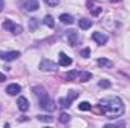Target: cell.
I'll list each match as a JSON object with an SVG mask.
<instances>
[{
  "label": "cell",
  "instance_id": "6da1fadb",
  "mask_svg": "<svg viewBox=\"0 0 130 128\" xmlns=\"http://www.w3.org/2000/svg\"><path fill=\"white\" fill-rule=\"evenodd\" d=\"M100 110L110 119L120 118L124 115V104L118 96H104L98 102Z\"/></svg>",
  "mask_w": 130,
  "mask_h": 128
},
{
  "label": "cell",
  "instance_id": "7a4b0ae2",
  "mask_svg": "<svg viewBox=\"0 0 130 128\" xmlns=\"http://www.w3.org/2000/svg\"><path fill=\"white\" fill-rule=\"evenodd\" d=\"M33 94L36 95V98H38V104H39V107H41L42 110H45V112H53V110H55L56 105H55L53 99L48 96V94L45 92L44 88L35 86V88H33Z\"/></svg>",
  "mask_w": 130,
  "mask_h": 128
},
{
  "label": "cell",
  "instance_id": "3957f363",
  "mask_svg": "<svg viewBox=\"0 0 130 128\" xmlns=\"http://www.w3.org/2000/svg\"><path fill=\"white\" fill-rule=\"evenodd\" d=\"M2 27H3L5 30H8V32L14 33V35H20V33L23 32V27H21L20 24H15L12 20H5L3 24H2Z\"/></svg>",
  "mask_w": 130,
  "mask_h": 128
},
{
  "label": "cell",
  "instance_id": "277c9868",
  "mask_svg": "<svg viewBox=\"0 0 130 128\" xmlns=\"http://www.w3.org/2000/svg\"><path fill=\"white\" fill-rule=\"evenodd\" d=\"M77 96H79V92H76V91H70V95L67 96V98H61V99H59V105H61L62 109L70 107L71 102H73Z\"/></svg>",
  "mask_w": 130,
  "mask_h": 128
},
{
  "label": "cell",
  "instance_id": "5b68a950",
  "mask_svg": "<svg viewBox=\"0 0 130 128\" xmlns=\"http://www.w3.org/2000/svg\"><path fill=\"white\" fill-rule=\"evenodd\" d=\"M39 69L41 71H45V72H52V71L56 69V63L53 60H50V59H42L39 62Z\"/></svg>",
  "mask_w": 130,
  "mask_h": 128
},
{
  "label": "cell",
  "instance_id": "8992f818",
  "mask_svg": "<svg viewBox=\"0 0 130 128\" xmlns=\"http://www.w3.org/2000/svg\"><path fill=\"white\" fill-rule=\"evenodd\" d=\"M20 57V51H0V59L5 62H12Z\"/></svg>",
  "mask_w": 130,
  "mask_h": 128
},
{
  "label": "cell",
  "instance_id": "52a82bcc",
  "mask_svg": "<svg viewBox=\"0 0 130 128\" xmlns=\"http://www.w3.org/2000/svg\"><path fill=\"white\" fill-rule=\"evenodd\" d=\"M23 8H24V11H27V12H35V11L39 8V3H38V0H26L24 5H23Z\"/></svg>",
  "mask_w": 130,
  "mask_h": 128
},
{
  "label": "cell",
  "instance_id": "ba28073f",
  "mask_svg": "<svg viewBox=\"0 0 130 128\" xmlns=\"http://www.w3.org/2000/svg\"><path fill=\"white\" fill-rule=\"evenodd\" d=\"M92 39L97 42V44H100V45H103V44H106L107 42V35H104V33H101V32H94L92 33Z\"/></svg>",
  "mask_w": 130,
  "mask_h": 128
},
{
  "label": "cell",
  "instance_id": "9c48e42d",
  "mask_svg": "<svg viewBox=\"0 0 130 128\" xmlns=\"http://www.w3.org/2000/svg\"><path fill=\"white\" fill-rule=\"evenodd\" d=\"M67 41H68L70 45H76L79 42V35H77V32L76 30H68L67 32Z\"/></svg>",
  "mask_w": 130,
  "mask_h": 128
},
{
  "label": "cell",
  "instance_id": "30bf717a",
  "mask_svg": "<svg viewBox=\"0 0 130 128\" xmlns=\"http://www.w3.org/2000/svg\"><path fill=\"white\" fill-rule=\"evenodd\" d=\"M6 92H8V95H11V96L18 95V94L21 92V86L17 84V83H11V84L6 88Z\"/></svg>",
  "mask_w": 130,
  "mask_h": 128
},
{
  "label": "cell",
  "instance_id": "8fae6325",
  "mask_svg": "<svg viewBox=\"0 0 130 128\" xmlns=\"http://www.w3.org/2000/svg\"><path fill=\"white\" fill-rule=\"evenodd\" d=\"M17 105H18V109H20L21 112H27V110H29V101H27L24 96H20V98H18Z\"/></svg>",
  "mask_w": 130,
  "mask_h": 128
},
{
  "label": "cell",
  "instance_id": "7c38bea8",
  "mask_svg": "<svg viewBox=\"0 0 130 128\" xmlns=\"http://www.w3.org/2000/svg\"><path fill=\"white\" fill-rule=\"evenodd\" d=\"M71 62H73L71 57L67 56L65 53H61V54H59V65H61V66H70Z\"/></svg>",
  "mask_w": 130,
  "mask_h": 128
},
{
  "label": "cell",
  "instance_id": "4fadbf2b",
  "mask_svg": "<svg viewBox=\"0 0 130 128\" xmlns=\"http://www.w3.org/2000/svg\"><path fill=\"white\" fill-rule=\"evenodd\" d=\"M97 63L100 68H106V69H109V68H112L113 66V62L112 60H109V59H104V57H100L97 60Z\"/></svg>",
  "mask_w": 130,
  "mask_h": 128
},
{
  "label": "cell",
  "instance_id": "5bb4252c",
  "mask_svg": "<svg viewBox=\"0 0 130 128\" xmlns=\"http://www.w3.org/2000/svg\"><path fill=\"white\" fill-rule=\"evenodd\" d=\"M91 26H92V21H91V20H88V18H82V20H79V27H80L82 30H88Z\"/></svg>",
  "mask_w": 130,
  "mask_h": 128
},
{
  "label": "cell",
  "instance_id": "9a60e30c",
  "mask_svg": "<svg viewBox=\"0 0 130 128\" xmlns=\"http://www.w3.org/2000/svg\"><path fill=\"white\" fill-rule=\"evenodd\" d=\"M77 77H79V81L85 83V81H88V80L92 77V74H91V72H88V71H80V72L77 74Z\"/></svg>",
  "mask_w": 130,
  "mask_h": 128
},
{
  "label": "cell",
  "instance_id": "2e32d148",
  "mask_svg": "<svg viewBox=\"0 0 130 128\" xmlns=\"http://www.w3.org/2000/svg\"><path fill=\"white\" fill-rule=\"evenodd\" d=\"M59 20H61L62 24H73V23H74V18H73L70 14H62V15L59 17Z\"/></svg>",
  "mask_w": 130,
  "mask_h": 128
},
{
  "label": "cell",
  "instance_id": "e0dca14e",
  "mask_svg": "<svg viewBox=\"0 0 130 128\" xmlns=\"http://www.w3.org/2000/svg\"><path fill=\"white\" fill-rule=\"evenodd\" d=\"M77 74H79V71H76V69L68 71V72L65 74V80H67V81H73V80L77 78Z\"/></svg>",
  "mask_w": 130,
  "mask_h": 128
},
{
  "label": "cell",
  "instance_id": "ac0fdd59",
  "mask_svg": "<svg viewBox=\"0 0 130 128\" xmlns=\"http://www.w3.org/2000/svg\"><path fill=\"white\" fill-rule=\"evenodd\" d=\"M42 21H44V24H45L47 27H50V29H53V27H55V20H53V17H52V15H45Z\"/></svg>",
  "mask_w": 130,
  "mask_h": 128
},
{
  "label": "cell",
  "instance_id": "d6986e66",
  "mask_svg": "<svg viewBox=\"0 0 130 128\" xmlns=\"http://www.w3.org/2000/svg\"><path fill=\"white\" fill-rule=\"evenodd\" d=\"M79 109H80V110H83V112H86V110H91V104H89L88 101H82V102L79 104Z\"/></svg>",
  "mask_w": 130,
  "mask_h": 128
},
{
  "label": "cell",
  "instance_id": "ffe728a7",
  "mask_svg": "<svg viewBox=\"0 0 130 128\" xmlns=\"http://www.w3.org/2000/svg\"><path fill=\"white\" fill-rule=\"evenodd\" d=\"M36 118H38V121H42V122H52L53 121V116H48V115H39Z\"/></svg>",
  "mask_w": 130,
  "mask_h": 128
},
{
  "label": "cell",
  "instance_id": "44dd1931",
  "mask_svg": "<svg viewBox=\"0 0 130 128\" xmlns=\"http://www.w3.org/2000/svg\"><path fill=\"white\" fill-rule=\"evenodd\" d=\"M70 119H71V118H70V115H68V113H62V115L59 116V122H61V124H68V122H70Z\"/></svg>",
  "mask_w": 130,
  "mask_h": 128
},
{
  "label": "cell",
  "instance_id": "7402d4cb",
  "mask_svg": "<svg viewBox=\"0 0 130 128\" xmlns=\"http://www.w3.org/2000/svg\"><path fill=\"white\" fill-rule=\"evenodd\" d=\"M89 54H91V50H89V48H83V50L80 51V56H82V57H89Z\"/></svg>",
  "mask_w": 130,
  "mask_h": 128
},
{
  "label": "cell",
  "instance_id": "603a6c76",
  "mask_svg": "<svg viewBox=\"0 0 130 128\" xmlns=\"http://www.w3.org/2000/svg\"><path fill=\"white\" fill-rule=\"evenodd\" d=\"M36 26H38V18H30V29L35 30Z\"/></svg>",
  "mask_w": 130,
  "mask_h": 128
},
{
  "label": "cell",
  "instance_id": "cb8c5ba5",
  "mask_svg": "<svg viewBox=\"0 0 130 128\" xmlns=\"http://www.w3.org/2000/svg\"><path fill=\"white\" fill-rule=\"evenodd\" d=\"M98 86H100V88H109V86H110V81H107V80H101V81L98 83Z\"/></svg>",
  "mask_w": 130,
  "mask_h": 128
},
{
  "label": "cell",
  "instance_id": "d4e9b609",
  "mask_svg": "<svg viewBox=\"0 0 130 128\" xmlns=\"http://www.w3.org/2000/svg\"><path fill=\"white\" fill-rule=\"evenodd\" d=\"M48 6H58L59 5V0H44Z\"/></svg>",
  "mask_w": 130,
  "mask_h": 128
},
{
  "label": "cell",
  "instance_id": "484cf974",
  "mask_svg": "<svg viewBox=\"0 0 130 128\" xmlns=\"http://www.w3.org/2000/svg\"><path fill=\"white\" fill-rule=\"evenodd\" d=\"M5 80H6V77H5V74H2V72H0V83H2V81H5Z\"/></svg>",
  "mask_w": 130,
  "mask_h": 128
},
{
  "label": "cell",
  "instance_id": "4316f807",
  "mask_svg": "<svg viewBox=\"0 0 130 128\" xmlns=\"http://www.w3.org/2000/svg\"><path fill=\"white\" fill-rule=\"evenodd\" d=\"M5 8V2L3 0H0V12H2V9Z\"/></svg>",
  "mask_w": 130,
  "mask_h": 128
},
{
  "label": "cell",
  "instance_id": "83f0119b",
  "mask_svg": "<svg viewBox=\"0 0 130 128\" xmlns=\"http://www.w3.org/2000/svg\"><path fill=\"white\" fill-rule=\"evenodd\" d=\"M112 3H117V2H121V0H110Z\"/></svg>",
  "mask_w": 130,
  "mask_h": 128
}]
</instances>
